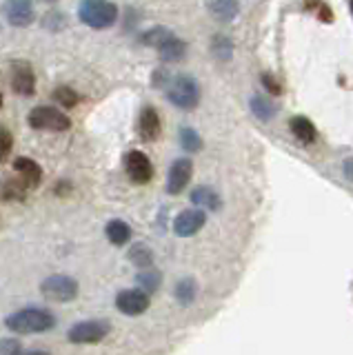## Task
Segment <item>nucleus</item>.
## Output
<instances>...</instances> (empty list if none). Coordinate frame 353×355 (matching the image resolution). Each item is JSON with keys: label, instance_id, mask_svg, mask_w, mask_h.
<instances>
[{"label": "nucleus", "instance_id": "b1692460", "mask_svg": "<svg viewBox=\"0 0 353 355\" xmlns=\"http://www.w3.org/2000/svg\"><path fill=\"white\" fill-rule=\"evenodd\" d=\"M180 144H182V149L184 151H200L203 149V138L198 136V131H193L191 127H182L180 129Z\"/></svg>", "mask_w": 353, "mask_h": 355}, {"label": "nucleus", "instance_id": "2f4dec72", "mask_svg": "<svg viewBox=\"0 0 353 355\" xmlns=\"http://www.w3.org/2000/svg\"><path fill=\"white\" fill-rule=\"evenodd\" d=\"M0 107H3V94H0Z\"/></svg>", "mask_w": 353, "mask_h": 355}, {"label": "nucleus", "instance_id": "ddd939ff", "mask_svg": "<svg viewBox=\"0 0 353 355\" xmlns=\"http://www.w3.org/2000/svg\"><path fill=\"white\" fill-rule=\"evenodd\" d=\"M136 131H138L140 140L156 142L160 138V133H162V122H160L158 111L153 109V107H149V105L142 107L140 116H138V122H136Z\"/></svg>", "mask_w": 353, "mask_h": 355}, {"label": "nucleus", "instance_id": "f257e3e1", "mask_svg": "<svg viewBox=\"0 0 353 355\" xmlns=\"http://www.w3.org/2000/svg\"><path fill=\"white\" fill-rule=\"evenodd\" d=\"M5 327L12 333L31 336V333H45L56 327V315L42 306H25L5 318Z\"/></svg>", "mask_w": 353, "mask_h": 355}, {"label": "nucleus", "instance_id": "a878e982", "mask_svg": "<svg viewBox=\"0 0 353 355\" xmlns=\"http://www.w3.org/2000/svg\"><path fill=\"white\" fill-rule=\"evenodd\" d=\"M14 147V136L5 125H0V162H3Z\"/></svg>", "mask_w": 353, "mask_h": 355}, {"label": "nucleus", "instance_id": "6ab92c4d", "mask_svg": "<svg viewBox=\"0 0 353 355\" xmlns=\"http://www.w3.org/2000/svg\"><path fill=\"white\" fill-rule=\"evenodd\" d=\"M207 9L212 11L218 20L227 22L238 16L240 5H238V0H207Z\"/></svg>", "mask_w": 353, "mask_h": 355}, {"label": "nucleus", "instance_id": "412c9836", "mask_svg": "<svg viewBox=\"0 0 353 355\" xmlns=\"http://www.w3.org/2000/svg\"><path fill=\"white\" fill-rule=\"evenodd\" d=\"M251 111H253V116H256V118H260L262 122H267V120L275 118V114H278V107H275L269 98L256 94L251 98Z\"/></svg>", "mask_w": 353, "mask_h": 355}, {"label": "nucleus", "instance_id": "1a4fd4ad", "mask_svg": "<svg viewBox=\"0 0 353 355\" xmlns=\"http://www.w3.org/2000/svg\"><path fill=\"white\" fill-rule=\"evenodd\" d=\"M125 169L134 184H147L153 178V164L149 160V155L136 149L125 155Z\"/></svg>", "mask_w": 353, "mask_h": 355}, {"label": "nucleus", "instance_id": "6e6552de", "mask_svg": "<svg viewBox=\"0 0 353 355\" xmlns=\"http://www.w3.org/2000/svg\"><path fill=\"white\" fill-rule=\"evenodd\" d=\"M151 304V297L149 293L140 291V288H125L116 295V309L120 311L123 315H142L147 313V309Z\"/></svg>", "mask_w": 353, "mask_h": 355}, {"label": "nucleus", "instance_id": "423d86ee", "mask_svg": "<svg viewBox=\"0 0 353 355\" xmlns=\"http://www.w3.org/2000/svg\"><path fill=\"white\" fill-rule=\"evenodd\" d=\"M27 122L31 129L38 131H67L71 127V120L67 114H62L56 107H36L29 111Z\"/></svg>", "mask_w": 353, "mask_h": 355}, {"label": "nucleus", "instance_id": "9b49d317", "mask_svg": "<svg viewBox=\"0 0 353 355\" xmlns=\"http://www.w3.org/2000/svg\"><path fill=\"white\" fill-rule=\"evenodd\" d=\"M205 222H207V211L196 209V207L184 209L173 218V233L180 238H189L205 227Z\"/></svg>", "mask_w": 353, "mask_h": 355}, {"label": "nucleus", "instance_id": "c756f323", "mask_svg": "<svg viewBox=\"0 0 353 355\" xmlns=\"http://www.w3.org/2000/svg\"><path fill=\"white\" fill-rule=\"evenodd\" d=\"M262 85H264V87H267V89H269V92H271V94H275V96H278V94L282 92V87H280V83H278V80H275V78H273L271 73H262Z\"/></svg>", "mask_w": 353, "mask_h": 355}, {"label": "nucleus", "instance_id": "f3484780", "mask_svg": "<svg viewBox=\"0 0 353 355\" xmlns=\"http://www.w3.org/2000/svg\"><path fill=\"white\" fill-rule=\"evenodd\" d=\"M289 129H291V133L295 136V140H300L302 144H311L318 138L316 125L309 118H304V116H293L289 120Z\"/></svg>", "mask_w": 353, "mask_h": 355}, {"label": "nucleus", "instance_id": "f8f14e48", "mask_svg": "<svg viewBox=\"0 0 353 355\" xmlns=\"http://www.w3.org/2000/svg\"><path fill=\"white\" fill-rule=\"evenodd\" d=\"M12 89L18 96H34L36 92V76L31 64L25 60H16L12 64Z\"/></svg>", "mask_w": 353, "mask_h": 355}, {"label": "nucleus", "instance_id": "4be33fe9", "mask_svg": "<svg viewBox=\"0 0 353 355\" xmlns=\"http://www.w3.org/2000/svg\"><path fill=\"white\" fill-rule=\"evenodd\" d=\"M136 282H138V288L145 293H153L158 291V286L162 284V273L156 271V269H145L136 275Z\"/></svg>", "mask_w": 353, "mask_h": 355}, {"label": "nucleus", "instance_id": "f03ea898", "mask_svg": "<svg viewBox=\"0 0 353 355\" xmlns=\"http://www.w3.org/2000/svg\"><path fill=\"white\" fill-rule=\"evenodd\" d=\"M140 42L147 44V47H153L160 53V58L167 60V62H178V60L184 58V53H187V42L180 40L167 27H153V29H149L147 33H142Z\"/></svg>", "mask_w": 353, "mask_h": 355}, {"label": "nucleus", "instance_id": "5701e85b", "mask_svg": "<svg viewBox=\"0 0 353 355\" xmlns=\"http://www.w3.org/2000/svg\"><path fill=\"white\" fill-rule=\"evenodd\" d=\"M198 293V284L193 277H182V280L175 284V297L180 300V304H191Z\"/></svg>", "mask_w": 353, "mask_h": 355}, {"label": "nucleus", "instance_id": "a211bd4d", "mask_svg": "<svg viewBox=\"0 0 353 355\" xmlns=\"http://www.w3.org/2000/svg\"><path fill=\"white\" fill-rule=\"evenodd\" d=\"M105 236L109 242L116 244V247H125V244L131 240V236H134V231H131V227L125 220H112V222H107Z\"/></svg>", "mask_w": 353, "mask_h": 355}, {"label": "nucleus", "instance_id": "bb28decb", "mask_svg": "<svg viewBox=\"0 0 353 355\" xmlns=\"http://www.w3.org/2000/svg\"><path fill=\"white\" fill-rule=\"evenodd\" d=\"M231 51H234V44H231L227 38H223V36H216L214 38V53L218 55V58L227 60L229 55H231Z\"/></svg>", "mask_w": 353, "mask_h": 355}, {"label": "nucleus", "instance_id": "4468645a", "mask_svg": "<svg viewBox=\"0 0 353 355\" xmlns=\"http://www.w3.org/2000/svg\"><path fill=\"white\" fill-rule=\"evenodd\" d=\"M14 173L18 175V182L23 184L25 191H29V189H38L42 182L40 164L31 158H25V155H20V158L14 160Z\"/></svg>", "mask_w": 353, "mask_h": 355}, {"label": "nucleus", "instance_id": "dca6fc26", "mask_svg": "<svg viewBox=\"0 0 353 355\" xmlns=\"http://www.w3.org/2000/svg\"><path fill=\"white\" fill-rule=\"evenodd\" d=\"M191 202L196 205V209H203V211H218L223 207V200H220L218 191L207 184L196 187L191 191Z\"/></svg>", "mask_w": 353, "mask_h": 355}, {"label": "nucleus", "instance_id": "39448f33", "mask_svg": "<svg viewBox=\"0 0 353 355\" xmlns=\"http://www.w3.org/2000/svg\"><path fill=\"white\" fill-rule=\"evenodd\" d=\"M40 293L49 302H71L78 295V282L64 273H53L40 284Z\"/></svg>", "mask_w": 353, "mask_h": 355}, {"label": "nucleus", "instance_id": "aec40b11", "mask_svg": "<svg viewBox=\"0 0 353 355\" xmlns=\"http://www.w3.org/2000/svg\"><path fill=\"white\" fill-rule=\"evenodd\" d=\"M127 255H129L131 264H136L140 271L151 269V264H153V251H151V247H147L145 242L131 244V249H129Z\"/></svg>", "mask_w": 353, "mask_h": 355}, {"label": "nucleus", "instance_id": "9d476101", "mask_svg": "<svg viewBox=\"0 0 353 355\" xmlns=\"http://www.w3.org/2000/svg\"><path fill=\"white\" fill-rule=\"evenodd\" d=\"M191 175H193V162L189 158H178L173 160V164L169 166V173H167V189L169 196H178L182 193L187 184L191 182Z\"/></svg>", "mask_w": 353, "mask_h": 355}, {"label": "nucleus", "instance_id": "20e7f679", "mask_svg": "<svg viewBox=\"0 0 353 355\" xmlns=\"http://www.w3.org/2000/svg\"><path fill=\"white\" fill-rule=\"evenodd\" d=\"M78 18L92 29H107L118 20V7L109 0H83Z\"/></svg>", "mask_w": 353, "mask_h": 355}, {"label": "nucleus", "instance_id": "c85d7f7f", "mask_svg": "<svg viewBox=\"0 0 353 355\" xmlns=\"http://www.w3.org/2000/svg\"><path fill=\"white\" fill-rule=\"evenodd\" d=\"M307 9H313L320 16V20H327V22L331 20V9L325 3H320V0H307Z\"/></svg>", "mask_w": 353, "mask_h": 355}, {"label": "nucleus", "instance_id": "393cba45", "mask_svg": "<svg viewBox=\"0 0 353 355\" xmlns=\"http://www.w3.org/2000/svg\"><path fill=\"white\" fill-rule=\"evenodd\" d=\"M53 98H56L58 105L67 107V109L76 107V103H78V96H76L74 89H69V87H58L56 92H53Z\"/></svg>", "mask_w": 353, "mask_h": 355}, {"label": "nucleus", "instance_id": "7c9ffc66", "mask_svg": "<svg viewBox=\"0 0 353 355\" xmlns=\"http://www.w3.org/2000/svg\"><path fill=\"white\" fill-rule=\"evenodd\" d=\"M20 355H51V353H47V351H20Z\"/></svg>", "mask_w": 353, "mask_h": 355}, {"label": "nucleus", "instance_id": "7ed1b4c3", "mask_svg": "<svg viewBox=\"0 0 353 355\" xmlns=\"http://www.w3.org/2000/svg\"><path fill=\"white\" fill-rule=\"evenodd\" d=\"M164 89H167L169 103L182 111H191L200 103V87H198V83L191 76L169 78V83L164 85Z\"/></svg>", "mask_w": 353, "mask_h": 355}, {"label": "nucleus", "instance_id": "2eb2a0df", "mask_svg": "<svg viewBox=\"0 0 353 355\" xmlns=\"http://www.w3.org/2000/svg\"><path fill=\"white\" fill-rule=\"evenodd\" d=\"M3 11L9 25L14 27H27L34 22V3L31 0H7Z\"/></svg>", "mask_w": 353, "mask_h": 355}, {"label": "nucleus", "instance_id": "0eeeda50", "mask_svg": "<svg viewBox=\"0 0 353 355\" xmlns=\"http://www.w3.org/2000/svg\"><path fill=\"white\" fill-rule=\"evenodd\" d=\"M109 331L112 324L107 320H83L67 331V340L71 344H98L109 336Z\"/></svg>", "mask_w": 353, "mask_h": 355}, {"label": "nucleus", "instance_id": "cd10ccee", "mask_svg": "<svg viewBox=\"0 0 353 355\" xmlns=\"http://www.w3.org/2000/svg\"><path fill=\"white\" fill-rule=\"evenodd\" d=\"M20 351H23V347H20L18 340H0V355H20Z\"/></svg>", "mask_w": 353, "mask_h": 355}]
</instances>
